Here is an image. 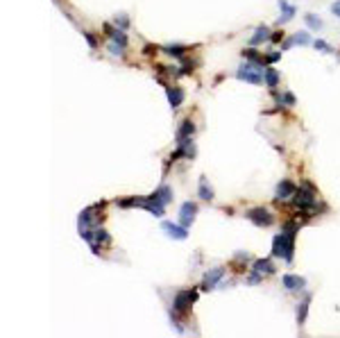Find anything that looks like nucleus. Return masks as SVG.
I'll return each instance as SVG.
<instances>
[{
  "mask_svg": "<svg viewBox=\"0 0 340 338\" xmlns=\"http://www.w3.org/2000/svg\"><path fill=\"white\" fill-rule=\"evenodd\" d=\"M293 250H295V241L286 234H277L275 241H272V254L275 257H282L286 261H293Z\"/></svg>",
  "mask_w": 340,
  "mask_h": 338,
  "instance_id": "1",
  "label": "nucleus"
},
{
  "mask_svg": "<svg viewBox=\"0 0 340 338\" xmlns=\"http://www.w3.org/2000/svg\"><path fill=\"white\" fill-rule=\"evenodd\" d=\"M308 191H297L295 193V207L302 209V211H306V216H313L315 211V193H313V186L306 184Z\"/></svg>",
  "mask_w": 340,
  "mask_h": 338,
  "instance_id": "2",
  "label": "nucleus"
},
{
  "mask_svg": "<svg viewBox=\"0 0 340 338\" xmlns=\"http://www.w3.org/2000/svg\"><path fill=\"white\" fill-rule=\"evenodd\" d=\"M236 77H238V80L249 82V84H261V82H263L261 68L256 66V64H252V61H245V64L236 71Z\"/></svg>",
  "mask_w": 340,
  "mask_h": 338,
  "instance_id": "3",
  "label": "nucleus"
},
{
  "mask_svg": "<svg viewBox=\"0 0 340 338\" xmlns=\"http://www.w3.org/2000/svg\"><path fill=\"white\" fill-rule=\"evenodd\" d=\"M245 216H247V220H252L256 227H270L275 223V216H272L270 209H265V207H254V209H249Z\"/></svg>",
  "mask_w": 340,
  "mask_h": 338,
  "instance_id": "4",
  "label": "nucleus"
},
{
  "mask_svg": "<svg viewBox=\"0 0 340 338\" xmlns=\"http://www.w3.org/2000/svg\"><path fill=\"white\" fill-rule=\"evenodd\" d=\"M195 300H197V291H179L175 295V311L179 313H186L190 309V306L195 304Z\"/></svg>",
  "mask_w": 340,
  "mask_h": 338,
  "instance_id": "5",
  "label": "nucleus"
},
{
  "mask_svg": "<svg viewBox=\"0 0 340 338\" xmlns=\"http://www.w3.org/2000/svg\"><path fill=\"white\" fill-rule=\"evenodd\" d=\"M275 272V265H272V261L270 259H259V261H254V275H252V284H256L259 279H261V275H272Z\"/></svg>",
  "mask_w": 340,
  "mask_h": 338,
  "instance_id": "6",
  "label": "nucleus"
},
{
  "mask_svg": "<svg viewBox=\"0 0 340 338\" xmlns=\"http://www.w3.org/2000/svg\"><path fill=\"white\" fill-rule=\"evenodd\" d=\"M195 213H197V205L195 202H184L182 209H179V223L184 227H189L193 220H195Z\"/></svg>",
  "mask_w": 340,
  "mask_h": 338,
  "instance_id": "7",
  "label": "nucleus"
},
{
  "mask_svg": "<svg viewBox=\"0 0 340 338\" xmlns=\"http://www.w3.org/2000/svg\"><path fill=\"white\" fill-rule=\"evenodd\" d=\"M164 232L168 234L170 239H177V241H184L189 239V232H186V227L184 225H172V223H164Z\"/></svg>",
  "mask_w": 340,
  "mask_h": 338,
  "instance_id": "8",
  "label": "nucleus"
},
{
  "mask_svg": "<svg viewBox=\"0 0 340 338\" xmlns=\"http://www.w3.org/2000/svg\"><path fill=\"white\" fill-rule=\"evenodd\" d=\"M223 275H225V268H213L211 272H207V277H204V282H202V288H204V291L216 288V284L223 279Z\"/></svg>",
  "mask_w": 340,
  "mask_h": 338,
  "instance_id": "9",
  "label": "nucleus"
},
{
  "mask_svg": "<svg viewBox=\"0 0 340 338\" xmlns=\"http://www.w3.org/2000/svg\"><path fill=\"white\" fill-rule=\"evenodd\" d=\"M166 93H168V102L172 109H177V107L184 102V98H186V93H184V89H179V86H168L166 89Z\"/></svg>",
  "mask_w": 340,
  "mask_h": 338,
  "instance_id": "10",
  "label": "nucleus"
},
{
  "mask_svg": "<svg viewBox=\"0 0 340 338\" xmlns=\"http://www.w3.org/2000/svg\"><path fill=\"white\" fill-rule=\"evenodd\" d=\"M148 198L152 200V202H159V205H168L170 200H172V188L170 186H161V188H157V191L152 193V195H148Z\"/></svg>",
  "mask_w": 340,
  "mask_h": 338,
  "instance_id": "11",
  "label": "nucleus"
},
{
  "mask_svg": "<svg viewBox=\"0 0 340 338\" xmlns=\"http://www.w3.org/2000/svg\"><path fill=\"white\" fill-rule=\"evenodd\" d=\"M295 193H297V188H295V184L290 182V179H283V182L277 184V198L279 200L290 198V195H295Z\"/></svg>",
  "mask_w": 340,
  "mask_h": 338,
  "instance_id": "12",
  "label": "nucleus"
},
{
  "mask_svg": "<svg viewBox=\"0 0 340 338\" xmlns=\"http://www.w3.org/2000/svg\"><path fill=\"white\" fill-rule=\"evenodd\" d=\"M282 284L286 286L288 291H297V288H304L306 279H304V277H297V275H283Z\"/></svg>",
  "mask_w": 340,
  "mask_h": 338,
  "instance_id": "13",
  "label": "nucleus"
},
{
  "mask_svg": "<svg viewBox=\"0 0 340 338\" xmlns=\"http://www.w3.org/2000/svg\"><path fill=\"white\" fill-rule=\"evenodd\" d=\"M195 132V125H193V120H182V125L177 130V141H184V139H190Z\"/></svg>",
  "mask_w": 340,
  "mask_h": 338,
  "instance_id": "14",
  "label": "nucleus"
},
{
  "mask_svg": "<svg viewBox=\"0 0 340 338\" xmlns=\"http://www.w3.org/2000/svg\"><path fill=\"white\" fill-rule=\"evenodd\" d=\"M141 207H143V209H148V211H150L152 216H157V218H161V216H164V205H159V202H152L150 198H143Z\"/></svg>",
  "mask_w": 340,
  "mask_h": 338,
  "instance_id": "15",
  "label": "nucleus"
},
{
  "mask_svg": "<svg viewBox=\"0 0 340 338\" xmlns=\"http://www.w3.org/2000/svg\"><path fill=\"white\" fill-rule=\"evenodd\" d=\"M272 39V34H270V27L261 25V27H256V34H252V46H256V43H261V41H268Z\"/></svg>",
  "mask_w": 340,
  "mask_h": 338,
  "instance_id": "16",
  "label": "nucleus"
},
{
  "mask_svg": "<svg viewBox=\"0 0 340 338\" xmlns=\"http://www.w3.org/2000/svg\"><path fill=\"white\" fill-rule=\"evenodd\" d=\"M295 43H300V46H306V43H311V37H308L306 32H302V34H295V37H290V39L283 43V50H288L290 46H295Z\"/></svg>",
  "mask_w": 340,
  "mask_h": 338,
  "instance_id": "17",
  "label": "nucleus"
},
{
  "mask_svg": "<svg viewBox=\"0 0 340 338\" xmlns=\"http://www.w3.org/2000/svg\"><path fill=\"white\" fill-rule=\"evenodd\" d=\"M105 30H107V34H109V37H112V39L113 41H116V43H120V46H127V37H125V32H123V30H118V27H116V30H113V27L112 25H105Z\"/></svg>",
  "mask_w": 340,
  "mask_h": 338,
  "instance_id": "18",
  "label": "nucleus"
},
{
  "mask_svg": "<svg viewBox=\"0 0 340 338\" xmlns=\"http://www.w3.org/2000/svg\"><path fill=\"white\" fill-rule=\"evenodd\" d=\"M200 198L207 200V202H211L213 200V188L209 186V182H207V177L200 179Z\"/></svg>",
  "mask_w": 340,
  "mask_h": 338,
  "instance_id": "19",
  "label": "nucleus"
},
{
  "mask_svg": "<svg viewBox=\"0 0 340 338\" xmlns=\"http://www.w3.org/2000/svg\"><path fill=\"white\" fill-rule=\"evenodd\" d=\"M308 302H311V298H304L300 302V306H297V322H300V325H304V322H306V313H308Z\"/></svg>",
  "mask_w": 340,
  "mask_h": 338,
  "instance_id": "20",
  "label": "nucleus"
},
{
  "mask_svg": "<svg viewBox=\"0 0 340 338\" xmlns=\"http://www.w3.org/2000/svg\"><path fill=\"white\" fill-rule=\"evenodd\" d=\"M161 50H164L166 55H170V57H184L189 48H186V46H179V43H175V46H164Z\"/></svg>",
  "mask_w": 340,
  "mask_h": 338,
  "instance_id": "21",
  "label": "nucleus"
},
{
  "mask_svg": "<svg viewBox=\"0 0 340 338\" xmlns=\"http://www.w3.org/2000/svg\"><path fill=\"white\" fill-rule=\"evenodd\" d=\"M263 77H265V84H268L270 89H275V86L279 84V73H277L275 68H265V73H263Z\"/></svg>",
  "mask_w": 340,
  "mask_h": 338,
  "instance_id": "22",
  "label": "nucleus"
},
{
  "mask_svg": "<svg viewBox=\"0 0 340 338\" xmlns=\"http://www.w3.org/2000/svg\"><path fill=\"white\" fill-rule=\"evenodd\" d=\"M279 7H282V12H283V19H279V23H286V20H290L295 16V7L288 5L286 0H279Z\"/></svg>",
  "mask_w": 340,
  "mask_h": 338,
  "instance_id": "23",
  "label": "nucleus"
},
{
  "mask_svg": "<svg viewBox=\"0 0 340 338\" xmlns=\"http://www.w3.org/2000/svg\"><path fill=\"white\" fill-rule=\"evenodd\" d=\"M243 57H245V59H249L252 64H256V66H263V57H259V55H256V50H252V48L243 50Z\"/></svg>",
  "mask_w": 340,
  "mask_h": 338,
  "instance_id": "24",
  "label": "nucleus"
},
{
  "mask_svg": "<svg viewBox=\"0 0 340 338\" xmlns=\"http://www.w3.org/2000/svg\"><path fill=\"white\" fill-rule=\"evenodd\" d=\"M304 20H306V25L311 27V30H320V27H322V20L318 19V16H313V14H306Z\"/></svg>",
  "mask_w": 340,
  "mask_h": 338,
  "instance_id": "25",
  "label": "nucleus"
},
{
  "mask_svg": "<svg viewBox=\"0 0 340 338\" xmlns=\"http://www.w3.org/2000/svg\"><path fill=\"white\" fill-rule=\"evenodd\" d=\"M313 46L318 48V50H320V53H334V48L329 46V43H324V41H315Z\"/></svg>",
  "mask_w": 340,
  "mask_h": 338,
  "instance_id": "26",
  "label": "nucleus"
},
{
  "mask_svg": "<svg viewBox=\"0 0 340 338\" xmlns=\"http://www.w3.org/2000/svg\"><path fill=\"white\" fill-rule=\"evenodd\" d=\"M127 23H130V20H127V16H118V19H116V25H120V30H123V27H127Z\"/></svg>",
  "mask_w": 340,
  "mask_h": 338,
  "instance_id": "27",
  "label": "nucleus"
},
{
  "mask_svg": "<svg viewBox=\"0 0 340 338\" xmlns=\"http://www.w3.org/2000/svg\"><path fill=\"white\" fill-rule=\"evenodd\" d=\"M283 102H286L288 107H293L295 105V95L293 93H286V95H283Z\"/></svg>",
  "mask_w": 340,
  "mask_h": 338,
  "instance_id": "28",
  "label": "nucleus"
},
{
  "mask_svg": "<svg viewBox=\"0 0 340 338\" xmlns=\"http://www.w3.org/2000/svg\"><path fill=\"white\" fill-rule=\"evenodd\" d=\"M331 12H334L336 16H340V0H336L334 5H331Z\"/></svg>",
  "mask_w": 340,
  "mask_h": 338,
  "instance_id": "29",
  "label": "nucleus"
},
{
  "mask_svg": "<svg viewBox=\"0 0 340 338\" xmlns=\"http://www.w3.org/2000/svg\"><path fill=\"white\" fill-rule=\"evenodd\" d=\"M279 57H282V53H270L268 55V61H277Z\"/></svg>",
  "mask_w": 340,
  "mask_h": 338,
  "instance_id": "30",
  "label": "nucleus"
},
{
  "mask_svg": "<svg viewBox=\"0 0 340 338\" xmlns=\"http://www.w3.org/2000/svg\"><path fill=\"white\" fill-rule=\"evenodd\" d=\"M84 37H86V41H89V43H91V48H95V39H93L91 34H89V32H84Z\"/></svg>",
  "mask_w": 340,
  "mask_h": 338,
  "instance_id": "31",
  "label": "nucleus"
},
{
  "mask_svg": "<svg viewBox=\"0 0 340 338\" xmlns=\"http://www.w3.org/2000/svg\"><path fill=\"white\" fill-rule=\"evenodd\" d=\"M282 39H283V32H282V34H279V32L272 34V41H282Z\"/></svg>",
  "mask_w": 340,
  "mask_h": 338,
  "instance_id": "32",
  "label": "nucleus"
}]
</instances>
